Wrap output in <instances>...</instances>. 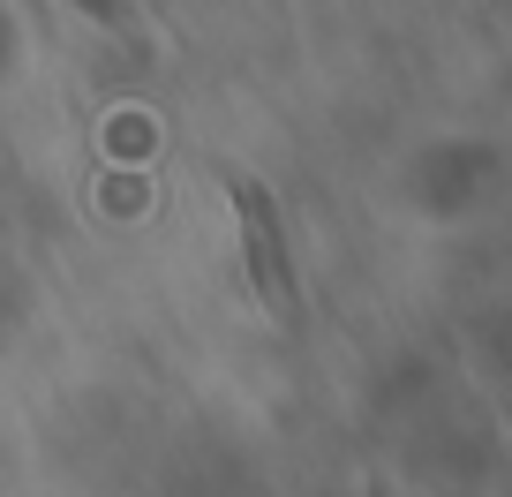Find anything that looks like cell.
<instances>
[{
	"label": "cell",
	"mask_w": 512,
	"mask_h": 497,
	"mask_svg": "<svg viewBox=\"0 0 512 497\" xmlns=\"http://www.w3.org/2000/svg\"><path fill=\"white\" fill-rule=\"evenodd\" d=\"M234 211H241V257H249V279H256V294L287 317L294 309V264H287V241H279V211H272V196L256 189L249 174H234Z\"/></svg>",
	"instance_id": "1"
}]
</instances>
